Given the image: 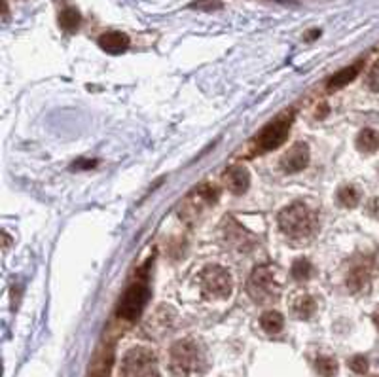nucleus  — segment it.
<instances>
[{"label":"nucleus","instance_id":"39448f33","mask_svg":"<svg viewBox=\"0 0 379 377\" xmlns=\"http://www.w3.org/2000/svg\"><path fill=\"white\" fill-rule=\"evenodd\" d=\"M120 377H159L158 358L146 347H133L122 358Z\"/></svg>","mask_w":379,"mask_h":377},{"label":"nucleus","instance_id":"5701e85b","mask_svg":"<svg viewBox=\"0 0 379 377\" xmlns=\"http://www.w3.org/2000/svg\"><path fill=\"white\" fill-rule=\"evenodd\" d=\"M97 161H86V159H80V161H76L74 165H72V169H80V167H83V169H90V167H93Z\"/></svg>","mask_w":379,"mask_h":377},{"label":"nucleus","instance_id":"aec40b11","mask_svg":"<svg viewBox=\"0 0 379 377\" xmlns=\"http://www.w3.org/2000/svg\"><path fill=\"white\" fill-rule=\"evenodd\" d=\"M315 368L323 377H336L338 374V362L332 357H318L315 360Z\"/></svg>","mask_w":379,"mask_h":377},{"label":"nucleus","instance_id":"6ab92c4d","mask_svg":"<svg viewBox=\"0 0 379 377\" xmlns=\"http://www.w3.org/2000/svg\"><path fill=\"white\" fill-rule=\"evenodd\" d=\"M290 275H292L296 281H307L311 275H313V266H311V262L305 260V258H298V260L292 264V268H290Z\"/></svg>","mask_w":379,"mask_h":377},{"label":"nucleus","instance_id":"7ed1b4c3","mask_svg":"<svg viewBox=\"0 0 379 377\" xmlns=\"http://www.w3.org/2000/svg\"><path fill=\"white\" fill-rule=\"evenodd\" d=\"M248 296L252 298V302L269 305L279 300L281 296V284L277 281V271L273 266L264 264L252 271L247 282Z\"/></svg>","mask_w":379,"mask_h":377},{"label":"nucleus","instance_id":"4468645a","mask_svg":"<svg viewBox=\"0 0 379 377\" xmlns=\"http://www.w3.org/2000/svg\"><path fill=\"white\" fill-rule=\"evenodd\" d=\"M336 201H338L339 207H344V209H355V207L359 205L360 201V192L351 184H345L341 188H338V192H336Z\"/></svg>","mask_w":379,"mask_h":377},{"label":"nucleus","instance_id":"20e7f679","mask_svg":"<svg viewBox=\"0 0 379 377\" xmlns=\"http://www.w3.org/2000/svg\"><path fill=\"white\" fill-rule=\"evenodd\" d=\"M200 288L201 294L205 296V300H211V302L227 300L234 290L232 275L226 268L216 266V264L207 266L200 273Z\"/></svg>","mask_w":379,"mask_h":377},{"label":"nucleus","instance_id":"f257e3e1","mask_svg":"<svg viewBox=\"0 0 379 377\" xmlns=\"http://www.w3.org/2000/svg\"><path fill=\"white\" fill-rule=\"evenodd\" d=\"M209 368L207 353L192 337L180 339L169 353V371L172 377H203Z\"/></svg>","mask_w":379,"mask_h":377},{"label":"nucleus","instance_id":"f03ea898","mask_svg":"<svg viewBox=\"0 0 379 377\" xmlns=\"http://www.w3.org/2000/svg\"><path fill=\"white\" fill-rule=\"evenodd\" d=\"M279 227L281 232L287 235V239L292 243H303V241L311 239L318 227V218L313 209L296 201L279 214Z\"/></svg>","mask_w":379,"mask_h":377},{"label":"nucleus","instance_id":"412c9836","mask_svg":"<svg viewBox=\"0 0 379 377\" xmlns=\"http://www.w3.org/2000/svg\"><path fill=\"white\" fill-rule=\"evenodd\" d=\"M366 88L373 93H379V59L373 61L370 70L366 72Z\"/></svg>","mask_w":379,"mask_h":377},{"label":"nucleus","instance_id":"ddd939ff","mask_svg":"<svg viewBox=\"0 0 379 377\" xmlns=\"http://www.w3.org/2000/svg\"><path fill=\"white\" fill-rule=\"evenodd\" d=\"M347 287H349V290H351L353 294L366 290V288L370 287V275H368V269L362 268V266L353 268L351 273L347 275Z\"/></svg>","mask_w":379,"mask_h":377},{"label":"nucleus","instance_id":"393cba45","mask_svg":"<svg viewBox=\"0 0 379 377\" xmlns=\"http://www.w3.org/2000/svg\"><path fill=\"white\" fill-rule=\"evenodd\" d=\"M373 323H376V326H378V330H379V311L376 313V315H373Z\"/></svg>","mask_w":379,"mask_h":377},{"label":"nucleus","instance_id":"f8f14e48","mask_svg":"<svg viewBox=\"0 0 379 377\" xmlns=\"http://www.w3.org/2000/svg\"><path fill=\"white\" fill-rule=\"evenodd\" d=\"M360 69H362V63H355V65H351V67H347V69H341L338 70L336 74L332 76L330 80H328V83H326V88L330 91H338L341 90V88H345L347 83H351L357 76H359Z\"/></svg>","mask_w":379,"mask_h":377},{"label":"nucleus","instance_id":"b1692460","mask_svg":"<svg viewBox=\"0 0 379 377\" xmlns=\"http://www.w3.org/2000/svg\"><path fill=\"white\" fill-rule=\"evenodd\" d=\"M2 237H4V250H6V248L10 247V237H8L6 232H4V234H2Z\"/></svg>","mask_w":379,"mask_h":377},{"label":"nucleus","instance_id":"1a4fd4ad","mask_svg":"<svg viewBox=\"0 0 379 377\" xmlns=\"http://www.w3.org/2000/svg\"><path fill=\"white\" fill-rule=\"evenodd\" d=\"M218 195H220V190L205 182V184L197 186V188L193 190L192 195L188 198L184 209L190 211V214H195L197 211H200L201 207L214 205V203H216V199H218Z\"/></svg>","mask_w":379,"mask_h":377},{"label":"nucleus","instance_id":"423d86ee","mask_svg":"<svg viewBox=\"0 0 379 377\" xmlns=\"http://www.w3.org/2000/svg\"><path fill=\"white\" fill-rule=\"evenodd\" d=\"M148 300H150V290L146 287V282H133L131 287L124 292L120 303H118V316L124 319V321H129V323L137 321L138 316L143 315Z\"/></svg>","mask_w":379,"mask_h":377},{"label":"nucleus","instance_id":"9d476101","mask_svg":"<svg viewBox=\"0 0 379 377\" xmlns=\"http://www.w3.org/2000/svg\"><path fill=\"white\" fill-rule=\"evenodd\" d=\"M224 184L234 195H243L250 186V175L245 167H232L224 173Z\"/></svg>","mask_w":379,"mask_h":377},{"label":"nucleus","instance_id":"2eb2a0df","mask_svg":"<svg viewBox=\"0 0 379 377\" xmlns=\"http://www.w3.org/2000/svg\"><path fill=\"white\" fill-rule=\"evenodd\" d=\"M260 326H262L264 332H268V334H279L284 326V319L279 311H266V313L260 316Z\"/></svg>","mask_w":379,"mask_h":377},{"label":"nucleus","instance_id":"4be33fe9","mask_svg":"<svg viewBox=\"0 0 379 377\" xmlns=\"http://www.w3.org/2000/svg\"><path fill=\"white\" fill-rule=\"evenodd\" d=\"M349 368H351L355 374L362 376V374H366V371H368V360H366L362 355H357V357H353L351 360H349Z\"/></svg>","mask_w":379,"mask_h":377},{"label":"nucleus","instance_id":"dca6fc26","mask_svg":"<svg viewBox=\"0 0 379 377\" xmlns=\"http://www.w3.org/2000/svg\"><path fill=\"white\" fill-rule=\"evenodd\" d=\"M80 23H82V15H80V12L76 8H65L59 14V25L67 33H76L78 27H80Z\"/></svg>","mask_w":379,"mask_h":377},{"label":"nucleus","instance_id":"a211bd4d","mask_svg":"<svg viewBox=\"0 0 379 377\" xmlns=\"http://www.w3.org/2000/svg\"><path fill=\"white\" fill-rule=\"evenodd\" d=\"M315 311H317V303L315 300L311 298V296H302L296 303H294V315L298 319H302V321H307L311 316L315 315Z\"/></svg>","mask_w":379,"mask_h":377},{"label":"nucleus","instance_id":"0eeeda50","mask_svg":"<svg viewBox=\"0 0 379 377\" xmlns=\"http://www.w3.org/2000/svg\"><path fill=\"white\" fill-rule=\"evenodd\" d=\"M292 118H294V112H289V114H283V116L275 118L271 124L266 125V127L258 133V137H256V148L260 152L277 150V148L287 141V137H289Z\"/></svg>","mask_w":379,"mask_h":377},{"label":"nucleus","instance_id":"9b49d317","mask_svg":"<svg viewBox=\"0 0 379 377\" xmlns=\"http://www.w3.org/2000/svg\"><path fill=\"white\" fill-rule=\"evenodd\" d=\"M99 46L106 54L120 55L129 48V36L125 35V33H120V31H111V33H104L99 38Z\"/></svg>","mask_w":379,"mask_h":377},{"label":"nucleus","instance_id":"6e6552de","mask_svg":"<svg viewBox=\"0 0 379 377\" xmlns=\"http://www.w3.org/2000/svg\"><path fill=\"white\" fill-rule=\"evenodd\" d=\"M309 159L311 152L307 144L305 143L292 144L289 148V152H287L283 156V159H281V169H283L284 173H300L309 165Z\"/></svg>","mask_w":379,"mask_h":377},{"label":"nucleus","instance_id":"f3484780","mask_svg":"<svg viewBox=\"0 0 379 377\" xmlns=\"http://www.w3.org/2000/svg\"><path fill=\"white\" fill-rule=\"evenodd\" d=\"M357 148L364 154H373L379 148V135L373 129H362L357 137Z\"/></svg>","mask_w":379,"mask_h":377}]
</instances>
